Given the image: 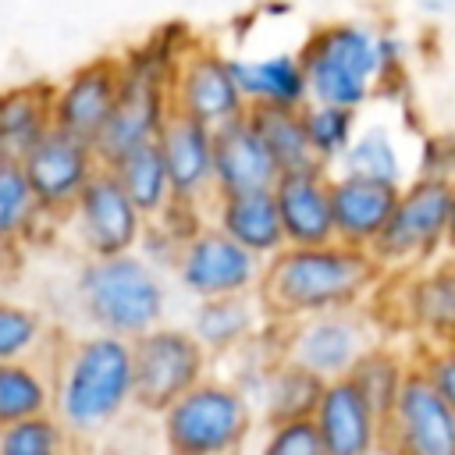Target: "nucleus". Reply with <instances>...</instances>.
Instances as JSON below:
<instances>
[{
    "mask_svg": "<svg viewBox=\"0 0 455 455\" xmlns=\"http://www.w3.org/2000/svg\"><path fill=\"white\" fill-rule=\"evenodd\" d=\"M50 366V412L75 437L78 448L107 437L135 409L132 341L78 331L57 341Z\"/></svg>",
    "mask_w": 455,
    "mask_h": 455,
    "instance_id": "nucleus-1",
    "label": "nucleus"
},
{
    "mask_svg": "<svg viewBox=\"0 0 455 455\" xmlns=\"http://www.w3.org/2000/svg\"><path fill=\"white\" fill-rule=\"evenodd\" d=\"M380 277L366 249L341 242L284 245L263 263L256 299L270 323H291L331 309L370 306Z\"/></svg>",
    "mask_w": 455,
    "mask_h": 455,
    "instance_id": "nucleus-2",
    "label": "nucleus"
},
{
    "mask_svg": "<svg viewBox=\"0 0 455 455\" xmlns=\"http://www.w3.org/2000/svg\"><path fill=\"white\" fill-rule=\"evenodd\" d=\"M71 306L85 331L135 341L167 323L171 284L167 274L139 252L82 259L71 277Z\"/></svg>",
    "mask_w": 455,
    "mask_h": 455,
    "instance_id": "nucleus-3",
    "label": "nucleus"
},
{
    "mask_svg": "<svg viewBox=\"0 0 455 455\" xmlns=\"http://www.w3.org/2000/svg\"><path fill=\"white\" fill-rule=\"evenodd\" d=\"M295 53L309 103L359 114L380 92L377 28L366 21H320Z\"/></svg>",
    "mask_w": 455,
    "mask_h": 455,
    "instance_id": "nucleus-4",
    "label": "nucleus"
},
{
    "mask_svg": "<svg viewBox=\"0 0 455 455\" xmlns=\"http://www.w3.org/2000/svg\"><path fill=\"white\" fill-rule=\"evenodd\" d=\"M252 430V402L220 373H210L156 416L164 455H242Z\"/></svg>",
    "mask_w": 455,
    "mask_h": 455,
    "instance_id": "nucleus-5",
    "label": "nucleus"
},
{
    "mask_svg": "<svg viewBox=\"0 0 455 455\" xmlns=\"http://www.w3.org/2000/svg\"><path fill=\"white\" fill-rule=\"evenodd\" d=\"M455 181L412 174L395 199L387 224L366 249L380 274H409L444 252Z\"/></svg>",
    "mask_w": 455,
    "mask_h": 455,
    "instance_id": "nucleus-6",
    "label": "nucleus"
},
{
    "mask_svg": "<svg viewBox=\"0 0 455 455\" xmlns=\"http://www.w3.org/2000/svg\"><path fill=\"white\" fill-rule=\"evenodd\" d=\"M277 359L306 370L320 384L348 377L359 355L384 338L370 306L331 309L291 323H270Z\"/></svg>",
    "mask_w": 455,
    "mask_h": 455,
    "instance_id": "nucleus-7",
    "label": "nucleus"
},
{
    "mask_svg": "<svg viewBox=\"0 0 455 455\" xmlns=\"http://www.w3.org/2000/svg\"><path fill=\"white\" fill-rule=\"evenodd\" d=\"M213 373V359L192 338L185 323H160L132 341V384L135 409L146 416H160L174 398Z\"/></svg>",
    "mask_w": 455,
    "mask_h": 455,
    "instance_id": "nucleus-8",
    "label": "nucleus"
},
{
    "mask_svg": "<svg viewBox=\"0 0 455 455\" xmlns=\"http://www.w3.org/2000/svg\"><path fill=\"white\" fill-rule=\"evenodd\" d=\"M395 288V313L380 316V331L409 334L412 348L455 345V256L430 259L409 274H384Z\"/></svg>",
    "mask_w": 455,
    "mask_h": 455,
    "instance_id": "nucleus-9",
    "label": "nucleus"
},
{
    "mask_svg": "<svg viewBox=\"0 0 455 455\" xmlns=\"http://www.w3.org/2000/svg\"><path fill=\"white\" fill-rule=\"evenodd\" d=\"M142 231H146V217L132 206V199L107 167H100L89 178V185L78 192V199L60 220V235L78 249L82 259L135 252Z\"/></svg>",
    "mask_w": 455,
    "mask_h": 455,
    "instance_id": "nucleus-10",
    "label": "nucleus"
},
{
    "mask_svg": "<svg viewBox=\"0 0 455 455\" xmlns=\"http://www.w3.org/2000/svg\"><path fill=\"white\" fill-rule=\"evenodd\" d=\"M174 284L192 299H228V295H256L263 277V259L235 245L213 224H199L178 249L171 263Z\"/></svg>",
    "mask_w": 455,
    "mask_h": 455,
    "instance_id": "nucleus-11",
    "label": "nucleus"
},
{
    "mask_svg": "<svg viewBox=\"0 0 455 455\" xmlns=\"http://www.w3.org/2000/svg\"><path fill=\"white\" fill-rule=\"evenodd\" d=\"M380 455H455V412L416 363L380 416Z\"/></svg>",
    "mask_w": 455,
    "mask_h": 455,
    "instance_id": "nucleus-12",
    "label": "nucleus"
},
{
    "mask_svg": "<svg viewBox=\"0 0 455 455\" xmlns=\"http://www.w3.org/2000/svg\"><path fill=\"white\" fill-rule=\"evenodd\" d=\"M167 96H171L174 114L192 117L206 128H217V124H228V121L249 114L242 96H238V85L231 78L228 53L203 43V39H196L181 53Z\"/></svg>",
    "mask_w": 455,
    "mask_h": 455,
    "instance_id": "nucleus-13",
    "label": "nucleus"
},
{
    "mask_svg": "<svg viewBox=\"0 0 455 455\" xmlns=\"http://www.w3.org/2000/svg\"><path fill=\"white\" fill-rule=\"evenodd\" d=\"M25 181L39 203V210L50 220H64V213L71 210V203L78 199V192L89 185V178L100 171L96 149L92 142H82L68 132L50 128L21 160Z\"/></svg>",
    "mask_w": 455,
    "mask_h": 455,
    "instance_id": "nucleus-14",
    "label": "nucleus"
},
{
    "mask_svg": "<svg viewBox=\"0 0 455 455\" xmlns=\"http://www.w3.org/2000/svg\"><path fill=\"white\" fill-rule=\"evenodd\" d=\"M121 96V60L117 53H100L75 64L64 78L53 82V128L82 142H96L114 103Z\"/></svg>",
    "mask_w": 455,
    "mask_h": 455,
    "instance_id": "nucleus-15",
    "label": "nucleus"
},
{
    "mask_svg": "<svg viewBox=\"0 0 455 455\" xmlns=\"http://www.w3.org/2000/svg\"><path fill=\"white\" fill-rule=\"evenodd\" d=\"M171 85L146 78V75H132L121 68V96L114 103V114L107 117L103 132L96 135L92 149L100 167L117 164L124 153L146 146L156 139L164 117L171 114Z\"/></svg>",
    "mask_w": 455,
    "mask_h": 455,
    "instance_id": "nucleus-16",
    "label": "nucleus"
},
{
    "mask_svg": "<svg viewBox=\"0 0 455 455\" xmlns=\"http://www.w3.org/2000/svg\"><path fill=\"white\" fill-rule=\"evenodd\" d=\"M153 142L171 181V199L206 210L213 199V128L171 110Z\"/></svg>",
    "mask_w": 455,
    "mask_h": 455,
    "instance_id": "nucleus-17",
    "label": "nucleus"
},
{
    "mask_svg": "<svg viewBox=\"0 0 455 455\" xmlns=\"http://www.w3.org/2000/svg\"><path fill=\"white\" fill-rule=\"evenodd\" d=\"M327 455H380V412L348 380H327L309 412Z\"/></svg>",
    "mask_w": 455,
    "mask_h": 455,
    "instance_id": "nucleus-18",
    "label": "nucleus"
},
{
    "mask_svg": "<svg viewBox=\"0 0 455 455\" xmlns=\"http://www.w3.org/2000/svg\"><path fill=\"white\" fill-rule=\"evenodd\" d=\"M281 217L284 245H327L334 242L331 224V171L302 167L281 171L270 185Z\"/></svg>",
    "mask_w": 455,
    "mask_h": 455,
    "instance_id": "nucleus-19",
    "label": "nucleus"
},
{
    "mask_svg": "<svg viewBox=\"0 0 455 455\" xmlns=\"http://www.w3.org/2000/svg\"><path fill=\"white\" fill-rule=\"evenodd\" d=\"M228 68L245 110H302L309 103L295 50L256 53V57L228 53Z\"/></svg>",
    "mask_w": 455,
    "mask_h": 455,
    "instance_id": "nucleus-20",
    "label": "nucleus"
},
{
    "mask_svg": "<svg viewBox=\"0 0 455 455\" xmlns=\"http://www.w3.org/2000/svg\"><path fill=\"white\" fill-rule=\"evenodd\" d=\"M398 188L355 174L331 171V224H334V242L352 245V249H370L387 224L395 210Z\"/></svg>",
    "mask_w": 455,
    "mask_h": 455,
    "instance_id": "nucleus-21",
    "label": "nucleus"
},
{
    "mask_svg": "<svg viewBox=\"0 0 455 455\" xmlns=\"http://www.w3.org/2000/svg\"><path fill=\"white\" fill-rule=\"evenodd\" d=\"M206 224H213L220 235H228L235 245H242L263 263L284 249V231L270 188L213 196L206 206Z\"/></svg>",
    "mask_w": 455,
    "mask_h": 455,
    "instance_id": "nucleus-22",
    "label": "nucleus"
},
{
    "mask_svg": "<svg viewBox=\"0 0 455 455\" xmlns=\"http://www.w3.org/2000/svg\"><path fill=\"white\" fill-rule=\"evenodd\" d=\"M274 178H277V167L259 132L252 128L249 114L213 128V196L270 188Z\"/></svg>",
    "mask_w": 455,
    "mask_h": 455,
    "instance_id": "nucleus-23",
    "label": "nucleus"
},
{
    "mask_svg": "<svg viewBox=\"0 0 455 455\" xmlns=\"http://www.w3.org/2000/svg\"><path fill=\"white\" fill-rule=\"evenodd\" d=\"M185 327L206 348L210 359H224L249 348L270 327V320L256 295H228V299L192 302Z\"/></svg>",
    "mask_w": 455,
    "mask_h": 455,
    "instance_id": "nucleus-24",
    "label": "nucleus"
},
{
    "mask_svg": "<svg viewBox=\"0 0 455 455\" xmlns=\"http://www.w3.org/2000/svg\"><path fill=\"white\" fill-rule=\"evenodd\" d=\"M53 82L25 78L0 85V160L21 164L28 149L53 128Z\"/></svg>",
    "mask_w": 455,
    "mask_h": 455,
    "instance_id": "nucleus-25",
    "label": "nucleus"
},
{
    "mask_svg": "<svg viewBox=\"0 0 455 455\" xmlns=\"http://www.w3.org/2000/svg\"><path fill=\"white\" fill-rule=\"evenodd\" d=\"M57 231H60V224L39 210L21 164L0 160V242L32 249Z\"/></svg>",
    "mask_w": 455,
    "mask_h": 455,
    "instance_id": "nucleus-26",
    "label": "nucleus"
},
{
    "mask_svg": "<svg viewBox=\"0 0 455 455\" xmlns=\"http://www.w3.org/2000/svg\"><path fill=\"white\" fill-rule=\"evenodd\" d=\"M64 327L50 323V316L21 299L0 295V363L14 359H50Z\"/></svg>",
    "mask_w": 455,
    "mask_h": 455,
    "instance_id": "nucleus-27",
    "label": "nucleus"
},
{
    "mask_svg": "<svg viewBox=\"0 0 455 455\" xmlns=\"http://www.w3.org/2000/svg\"><path fill=\"white\" fill-rule=\"evenodd\" d=\"M338 171L355 174V178H370V181H384V185H395V188H402L409 181L402 142L395 139V132L384 121L355 128V139H352L348 153L341 156Z\"/></svg>",
    "mask_w": 455,
    "mask_h": 455,
    "instance_id": "nucleus-28",
    "label": "nucleus"
},
{
    "mask_svg": "<svg viewBox=\"0 0 455 455\" xmlns=\"http://www.w3.org/2000/svg\"><path fill=\"white\" fill-rule=\"evenodd\" d=\"M107 171L117 178V185L124 188V196L132 199V206L146 220L160 217L171 206V181H167V171H164V160H160L156 142H146V146L124 153Z\"/></svg>",
    "mask_w": 455,
    "mask_h": 455,
    "instance_id": "nucleus-29",
    "label": "nucleus"
},
{
    "mask_svg": "<svg viewBox=\"0 0 455 455\" xmlns=\"http://www.w3.org/2000/svg\"><path fill=\"white\" fill-rule=\"evenodd\" d=\"M409 370H412V348H402L398 341L380 338L377 345H370V348L359 355V363L352 366L348 380H352V384L370 398V405L384 416L387 405L395 402L402 380L409 377Z\"/></svg>",
    "mask_w": 455,
    "mask_h": 455,
    "instance_id": "nucleus-30",
    "label": "nucleus"
},
{
    "mask_svg": "<svg viewBox=\"0 0 455 455\" xmlns=\"http://www.w3.org/2000/svg\"><path fill=\"white\" fill-rule=\"evenodd\" d=\"M50 412V366L46 359L0 363V430Z\"/></svg>",
    "mask_w": 455,
    "mask_h": 455,
    "instance_id": "nucleus-31",
    "label": "nucleus"
},
{
    "mask_svg": "<svg viewBox=\"0 0 455 455\" xmlns=\"http://www.w3.org/2000/svg\"><path fill=\"white\" fill-rule=\"evenodd\" d=\"M299 114H302V132H306L313 160L323 171H338L341 156L348 153V146L355 139L359 114L341 110V107H327V103H306Z\"/></svg>",
    "mask_w": 455,
    "mask_h": 455,
    "instance_id": "nucleus-32",
    "label": "nucleus"
},
{
    "mask_svg": "<svg viewBox=\"0 0 455 455\" xmlns=\"http://www.w3.org/2000/svg\"><path fill=\"white\" fill-rule=\"evenodd\" d=\"M252 128L259 132L277 174L281 171H302V167H320L309 153L306 132H302V114L299 110H249Z\"/></svg>",
    "mask_w": 455,
    "mask_h": 455,
    "instance_id": "nucleus-33",
    "label": "nucleus"
},
{
    "mask_svg": "<svg viewBox=\"0 0 455 455\" xmlns=\"http://www.w3.org/2000/svg\"><path fill=\"white\" fill-rule=\"evenodd\" d=\"M75 437L60 427L53 412L18 419L0 430V455H75Z\"/></svg>",
    "mask_w": 455,
    "mask_h": 455,
    "instance_id": "nucleus-34",
    "label": "nucleus"
},
{
    "mask_svg": "<svg viewBox=\"0 0 455 455\" xmlns=\"http://www.w3.org/2000/svg\"><path fill=\"white\" fill-rule=\"evenodd\" d=\"M256 455H327V451H323V441H320L313 419L302 416V419L263 423Z\"/></svg>",
    "mask_w": 455,
    "mask_h": 455,
    "instance_id": "nucleus-35",
    "label": "nucleus"
},
{
    "mask_svg": "<svg viewBox=\"0 0 455 455\" xmlns=\"http://www.w3.org/2000/svg\"><path fill=\"white\" fill-rule=\"evenodd\" d=\"M416 370L430 380L437 398L455 412V345H434V348H412Z\"/></svg>",
    "mask_w": 455,
    "mask_h": 455,
    "instance_id": "nucleus-36",
    "label": "nucleus"
},
{
    "mask_svg": "<svg viewBox=\"0 0 455 455\" xmlns=\"http://www.w3.org/2000/svg\"><path fill=\"white\" fill-rule=\"evenodd\" d=\"M416 174H430V178L455 181V135H434V139H427Z\"/></svg>",
    "mask_w": 455,
    "mask_h": 455,
    "instance_id": "nucleus-37",
    "label": "nucleus"
},
{
    "mask_svg": "<svg viewBox=\"0 0 455 455\" xmlns=\"http://www.w3.org/2000/svg\"><path fill=\"white\" fill-rule=\"evenodd\" d=\"M21 256H25V249H21V245H7V242H0V277L18 274Z\"/></svg>",
    "mask_w": 455,
    "mask_h": 455,
    "instance_id": "nucleus-38",
    "label": "nucleus"
},
{
    "mask_svg": "<svg viewBox=\"0 0 455 455\" xmlns=\"http://www.w3.org/2000/svg\"><path fill=\"white\" fill-rule=\"evenodd\" d=\"M444 252L455 256V192H451V220H448V242H444Z\"/></svg>",
    "mask_w": 455,
    "mask_h": 455,
    "instance_id": "nucleus-39",
    "label": "nucleus"
},
{
    "mask_svg": "<svg viewBox=\"0 0 455 455\" xmlns=\"http://www.w3.org/2000/svg\"><path fill=\"white\" fill-rule=\"evenodd\" d=\"M419 7H427V11H448L455 0H416Z\"/></svg>",
    "mask_w": 455,
    "mask_h": 455,
    "instance_id": "nucleus-40",
    "label": "nucleus"
},
{
    "mask_svg": "<svg viewBox=\"0 0 455 455\" xmlns=\"http://www.w3.org/2000/svg\"><path fill=\"white\" fill-rule=\"evenodd\" d=\"M75 455H85V451H82V448H78V451H75Z\"/></svg>",
    "mask_w": 455,
    "mask_h": 455,
    "instance_id": "nucleus-41",
    "label": "nucleus"
}]
</instances>
